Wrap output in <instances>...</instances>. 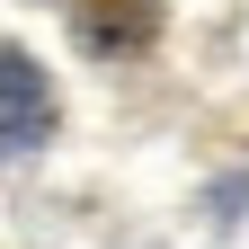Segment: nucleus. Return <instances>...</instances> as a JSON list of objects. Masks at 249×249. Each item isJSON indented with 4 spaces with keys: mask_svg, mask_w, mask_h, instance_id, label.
<instances>
[{
    "mask_svg": "<svg viewBox=\"0 0 249 249\" xmlns=\"http://www.w3.org/2000/svg\"><path fill=\"white\" fill-rule=\"evenodd\" d=\"M45 134H53V80H45L18 45H0V160L36 151Z\"/></svg>",
    "mask_w": 249,
    "mask_h": 249,
    "instance_id": "f257e3e1",
    "label": "nucleus"
},
{
    "mask_svg": "<svg viewBox=\"0 0 249 249\" xmlns=\"http://www.w3.org/2000/svg\"><path fill=\"white\" fill-rule=\"evenodd\" d=\"M71 36L89 53H142L160 36V0H71Z\"/></svg>",
    "mask_w": 249,
    "mask_h": 249,
    "instance_id": "f03ea898",
    "label": "nucleus"
}]
</instances>
